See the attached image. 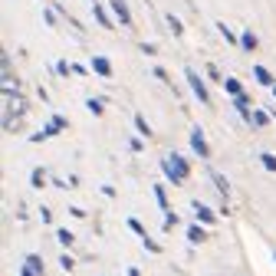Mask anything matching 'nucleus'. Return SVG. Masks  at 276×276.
Here are the masks:
<instances>
[{"mask_svg": "<svg viewBox=\"0 0 276 276\" xmlns=\"http://www.w3.org/2000/svg\"><path fill=\"white\" fill-rule=\"evenodd\" d=\"M191 207H194V214H198V221H201V224H214V221H217V217H214V210H210L207 204H201V201H194Z\"/></svg>", "mask_w": 276, "mask_h": 276, "instance_id": "6e6552de", "label": "nucleus"}, {"mask_svg": "<svg viewBox=\"0 0 276 276\" xmlns=\"http://www.w3.org/2000/svg\"><path fill=\"white\" fill-rule=\"evenodd\" d=\"M217 33H221L224 40H227V43H240V36L233 33V30H230V26H227V23H217Z\"/></svg>", "mask_w": 276, "mask_h": 276, "instance_id": "dca6fc26", "label": "nucleus"}, {"mask_svg": "<svg viewBox=\"0 0 276 276\" xmlns=\"http://www.w3.org/2000/svg\"><path fill=\"white\" fill-rule=\"evenodd\" d=\"M260 161H263V168H266V171H273V175H276V155L263 151V155H260Z\"/></svg>", "mask_w": 276, "mask_h": 276, "instance_id": "a211bd4d", "label": "nucleus"}, {"mask_svg": "<svg viewBox=\"0 0 276 276\" xmlns=\"http://www.w3.org/2000/svg\"><path fill=\"white\" fill-rule=\"evenodd\" d=\"M253 79L260 82V86H270V89L276 86V82H273V76H270V73H266L263 66H253Z\"/></svg>", "mask_w": 276, "mask_h": 276, "instance_id": "f8f14e48", "label": "nucleus"}, {"mask_svg": "<svg viewBox=\"0 0 276 276\" xmlns=\"http://www.w3.org/2000/svg\"><path fill=\"white\" fill-rule=\"evenodd\" d=\"M270 92H273V96H276V86H273V89H270Z\"/></svg>", "mask_w": 276, "mask_h": 276, "instance_id": "7c9ffc66", "label": "nucleus"}, {"mask_svg": "<svg viewBox=\"0 0 276 276\" xmlns=\"http://www.w3.org/2000/svg\"><path fill=\"white\" fill-rule=\"evenodd\" d=\"M128 276H142V273H138V270H128Z\"/></svg>", "mask_w": 276, "mask_h": 276, "instance_id": "c756f323", "label": "nucleus"}, {"mask_svg": "<svg viewBox=\"0 0 276 276\" xmlns=\"http://www.w3.org/2000/svg\"><path fill=\"white\" fill-rule=\"evenodd\" d=\"M191 148H194V151H198L201 158H207V155H210L207 138H204V132H201V128H191Z\"/></svg>", "mask_w": 276, "mask_h": 276, "instance_id": "39448f33", "label": "nucleus"}, {"mask_svg": "<svg viewBox=\"0 0 276 276\" xmlns=\"http://www.w3.org/2000/svg\"><path fill=\"white\" fill-rule=\"evenodd\" d=\"M240 46L247 50V53H253L256 46H260V40H256V33H253V30H243V33H240Z\"/></svg>", "mask_w": 276, "mask_h": 276, "instance_id": "9b49d317", "label": "nucleus"}, {"mask_svg": "<svg viewBox=\"0 0 276 276\" xmlns=\"http://www.w3.org/2000/svg\"><path fill=\"white\" fill-rule=\"evenodd\" d=\"M210 181H214V188H217V194H221V198H227V194H230V184H227V177H224L221 171H210Z\"/></svg>", "mask_w": 276, "mask_h": 276, "instance_id": "1a4fd4ad", "label": "nucleus"}, {"mask_svg": "<svg viewBox=\"0 0 276 276\" xmlns=\"http://www.w3.org/2000/svg\"><path fill=\"white\" fill-rule=\"evenodd\" d=\"M224 92H227L230 99H237V96H243V86H240V79L227 76V79H224Z\"/></svg>", "mask_w": 276, "mask_h": 276, "instance_id": "9d476101", "label": "nucleus"}, {"mask_svg": "<svg viewBox=\"0 0 276 276\" xmlns=\"http://www.w3.org/2000/svg\"><path fill=\"white\" fill-rule=\"evenodd\" d=\"M161 168H165V175H168V181H175V184H181V181H184V177H188V161H184V158L181 155H168L165 161H161Z\"/></svg>", "mask_w": 276, "mask_h": 276, "instance_id": "f03ea898", "label": "nucleus"}, {"mask_svg": "<svg viewBox=\"0 0 276 276\" xmlns=\"http://www.w3.org/2000/svg\"><path fill=\"white\" fill-rule=\"evenodd\" d=\"M92 17L99 20V26H102V30H112V17L105 13V7H102L99 0H92Z\"/></svg>", "mask_w": 276, "mask_h": 276, "instance_id": "0eeeda50", "label": "nucleus"}, {"mask_svg": "<svg viewBox=\"0 0 276 276\" xmlns=\"http://www.w3.org/2000/svg\"><path fill=\"white\" fill-rule=\"evenodd\" d=\"M168 26H171V30H175V33H184V23L177 20L175 13H168Z\"/></svg>", "mask_w": 276, "mask_h": 276, "instance_id": "4be33fe9", "label": "nucleus"}, {"mask_svg": "<svg viewBox=\"0 0 276 276\" xmlns=\"http://www.w3.org/2000/svg\"><path fill=\"white\" fill-rule=\"evenodd\" d=\"M30 184H33V188H43V184H46V171H43V168H33V175H30Z\"/></svg>", "mask_w": 276, "mask_h": 276, "instance_id": "f3484780", "label": "nucleus"}, {"mask_svg": "<svg viewBox=\"0 0 276 276\" xmlns=\"http://www.w3.org/2000/svg\"><path fill=\"white\" fill-rule=\"evenodd\" d=\"M86 109L92 112V115H102V109H105V105H102V99H89V102H86Z\"/></svg>", "mask_w": 276, "mask_h": 276, "instance_id": "aec40b11", "label": "nucleus"}, {"mask_svg": "<svg viewBox=\"0 0 276 276\" xmlns=\"http://www.w3.org/2000/svg\"><path fill=\"white\" fill-rule=\"evenodd\" d=\"M92 73L102 76V79H112V63L105 56H92Z\"/></svg>", "mask_w": 276, "mask_h": 276, "instance_id": "423d86ee", "label": "nucleus"}, {"mask_svg": "<svg viewBox=\"0 0 276 276\" xmlns=\"http://www.w3.org/2000/svg\"><path fill=\"white\" fill-rule=\"evenodd\" d=\"M204 237H207V233H204L201 224H191V227H188V240L191 243H204Z\"/></svg>", "mask_w": 276, "mask_h": 276, "instance_id": "ddd939ff", "label": "nucleus"}, {"mask_svg": "<svg viewBox=\"0 0 276 276\" xmlns=\"http://www.w3.org/2000/svg\"><path fill=\"white\" fill-rule=\"evenodd\" d=\"M128 227H132V230L138 233L142 240H145V237H148V233H145V227H142V224H138V221H135V217H128Z\"/></svg>", "mask_w": 276, "mask_h": 276, "instance_id": "b1692460", "label": "nucleus"}, {"mask_svg": "<svg viewBox=\"0 0 276 276\" xmlns=\"http://www.w3.org/2000/svg\"><path fill=\"white\" fill-rule=\"evenodd\" d=\"M266 122H270V115H266L263 109H256V112H253V125H256V128H263Z\"/></svg>", "mask_w": 276, "mask_h": 276, "instance_id": "412c9836", "label": "nucleus"}, {"mask_svg": "<svg viewBox=\"0 0 276 276\" xmlns=\"http://www.w3.org/2000/svg\"><path fill=\"white\" fill-rule=\"evenodd\" d=\"M155 76L161 79V82H165V86H171V79H168V73H165V69H155Z\"/></svg>", "mask_w": 276, "mask_h": 276, "instance_id": "cd10ccee", "label": "nucleus"}, {"mask_svg": "<svg viewBox=\"0 0 276 276\" xmlns=\"http://www.w3.org/2000/svg\"><path fill=\"white\" fill-rule=\"evenodd\" d=\"M23 112H26V102H23V96L3 92V132H13V128H17V122L23 119Z\"/></svg>", "mask_w": 276, "mask_h": 276, "instance_id": "f257e3e1", "label": "nucleus"}, {"mask_svg": "<svg viewBox=\"0 0 276 276\" xmlns=\"http://www.w3.org/2000/svg\"><path fill=\"white\" fill-rule=\"evenodd\" d=\"M56 240L63 243V247H69V243H73V233L69 230H56Z\"/></svg>", "mask_w": 276, "mask_h": 276, "instance_id": "5701e85b", "label": "nucleus"}, {"mask_svg": "<svg viewBox=\"0 0 276 276\" xmlns=\"http://www.w3.org/2000/svg\"><path fill=\"white\" fill-rule=\"evenodd\" d=\"M23 263L30 266V270H33L36 276H43V270H46V266H43V260H40V256H36V253H30V256H26V260H23Z\"/></svg>", "mask_w": 276, "mask_h": 276, "instance_id": "2eb2a0df", "label": "nucleus"}, {"mask_svg": "<svg viewBox=\"0 0 276 276\" xmlns=\"http://www.w3.org/2000/svg\"><path fill=\"white\" fill-rule=\"evenodd\" d=\"M112 17L122 23V26H132V13H128V7H125V0H112Z\"/></svg>", "mask_w": 276, "mask_h": 276, "instance_id": "20e7f679", "label": "nucleus"}, {"mask_svg": "<svg viewBox=\"0 0 276 276\" xmlns=\"http://www.w3.org/2000/svg\"><path fill=\"white\" fill-rule=\"evenodd\" d=\"M184 79H188V86H191V92H194V96H198L201 102H204V105H207L210 102V92H207V86H204V79L198 76V73H194V69H184Z\"/></svg>", "mask_w": 276, "mask_h": 276, "instance_id": "7ed1b4c3", "label": "nucleus"}, {"mask_svg": "<svg viewBox=\"0 0 276 276\" xmlns=\"http://www.w3.org/2000/svg\"><path fill=\"white\" fill-rule=\"evenodd\" d=\"M175 224H177V214H168V217H165V230H171Z\"/></svg>", "mask_w": 276, "mask_h": 276, "instance_id": "bb28decb", "label": "nucleus"}, {"mask_svg": "<svg viewBox=\"0 0 276 276\" xmlns=\"http://www.w3.org/2000/svg\"><path fill=\"white\" fill-rule=\"evenodd\" d=\"M155 201H158V207L168 210V194H165V188H161V184H155Z\"/></svg>", "mask_w": 276, "mask_h": 276, "instance_id": "6ab92c4d", "label": "nucleus"}, {"mask_svg": "<svg viewBox=\"0 0 276 276\" xmlns=\"http://www.w3.org/2000/svg\"><path fill=\"white\" fill-rule=\"evenodd\" d=\"M20 276H36V273H33V270H30V266H26V263H23V270H20Z\"/></svg>", "mask_w": 276, "mask_h": 276, "instance_id": "c85d7f7f", "label": "nucleus"}, {"mask_svg": "<svg viewBox=\"0 0 276 276\" xmlns=\"http://www.w3.org/2000/svg\"><path fill=\"white\" fill-rule=\"evenodd\" d=\"M135 128H138V135L151 138V125H148V119H145V115H138V112H135Z\"/></svg>", "mask_w": 276, "mask_h": 276, "instance_id": "4468645a", "label": "nucleus"}, {"mask_svg": "<svg viewBox=\"0 0 276 276\" xmlns=\"http://www.w3.org/2000/svg\"><path fill=\"white\" fill-rule=\"evenodd\" d=\"M59 266H63V270L69 273V270H73V256H69V253H63V256H59Z\"/></svg>", "mask_w": 276, "mask_h": 276, "instance_id": "a878e982", "label": "nucleus"}, {"mask_svg": "<svg viewBox=\"0 0 276 276\" xmlns=\"http://www.w3.org/2000/svg\"><path fill=\"white\" fill-rule=\"evenodd\" d=\"M145 250H151V253H161V243H155V240H148V237H145Z\"/></svg>", "mask_w": 276, "mask_h": 276, "instance_id": "393cba45", "label": "nucleus"}]
</instances>
